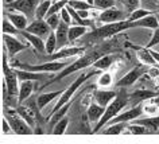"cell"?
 <instances>
[{"label": "cell", "mask_w": 159, "mask_h": 144, "mask_svg": "<svg viewBox=\"0 0 159 144\" xmlns=\"http://www.w3.org/2000/svg\"><path fill=\"white\" fill-rule=\"evenodd\" d=\"M120 47H121V41H120V38L116 37V35L112 38H109V39H107V41L98 42L90 47H86V50L81 55H78L74 62L69 63L65 69H62L57 75H54L53 78H50L49 81H47L45 85H42L39 89L41 90L45 89V88L51 85V83L61 81V79L67 77V75L75 73V71H80L82 69H88V67L92 66L100 57H102V55H105V54L116 53V51L120 50Z\"/></svg>", "instance_id": "6da1fadb"}, {"label": "cell", "mask_w": 159, "mask_h": 144, "mask_svg": "<svg viewBox=\"0 0 159 144\" xmlns=\"http://www.w3.org/2000/svg\"><path fill=\"white\" fill-rule=\"evenodd\" d=\"M129 29H135V23L129 22L128 19L125 20H120V22H115V23H107V25H102L100 27H96L92 31H88L84 37L81 38V46H86L90 47L93 45H96L98 42L107 41V39L115 37V35H119L120 33Z\"/></svg>", "instance_id": "7a4b0ae2"}, {"label": "cell", "mask_w": 159, "mask_h": 144, "mask_svg": "<svg viewBox=\"0 0 159 144\" xmlns=\"http://www.w3.org/2000/svg\"><path fill=\"white\" fill-rule=\"evenodd\" d=\"M128 92L125 90V88H120V90L117 92L116 97L111 101L108 105L105 106V110L102 113L101 119L98 120L97 124H94V127L92 128V133H97L112 120L115 116H117L124 108L128 105Z\"/></svg>", "instance_id": "3957f363"}, {"label": "cell", "mask_w": 159, "mask_h": 144, "mask_svg": "<svg viewBox=\"0 0 159 144\" xmlns=\"http://www.w3.org/2000/svg\"><path fill=\"white\" fill-rule=\"evenodd\" d=\"M98 73H100V70L94 69L93 71H89V73H86V71H84V73H81V74H80L78 77L75 78L74 81L70 83V86L67 88V89H66L65 92H62V94L59 96V97H58V100H57V104H55V105H54V108H53V109L50 110V115L53 113V112H55V110H57L58 108H61L62 105H65V104H66L67 101H70V100L73 98V96H74V94H75V93H77V92H78V89H80V88H81V86H82V85H84V83H85V81H86V79L92 78L93 75H97ZM50 115H49V116H50Z\"/></svg>", "instance_id": "277c9868"}, {"label": "cell", "mask_w": 159, "mask_h": 144, "mask_svg": "<svg viewBox=\"0 0 159 144\" xmlns=\"http://www.w3.org/2000/svg\"><path fill=\"white\" fill-rule=\"evenodd\" d=\"M70 62L67 61H46L42 62L39 65H30V63H19V62H14L12 67H19V69H25V70H30V71H38V73H59L62 69L69 65Z\"/></svg>", "instance_id": "5b68a950"}, {"label": "cell", "mask_w": 159, "mask_h": 144, "mask_svg": "<svg viewBox=\"0 0 159 144\" xmlns=\"http://www.w3.org/2000/svg\"><path fill=\"white\" fill-rule=\"evenodd\" d=\"M4 119L10 123L11 129L16 135H30L33 133V128L23 120L15 108H11L8 105H4Z\"/></svg>", "instance_id": "8992f818"}, {"label": "cell", "mask_w": 159, "mask_h": 144, "mask_svg": "<svg viewBox=\"0 0 159 144\" xmlns=\"http://www.w3.org/2000/svg\"><path fill=\"white\" fill-rule=\"evenodd\" d=\"M39 3H41V0H14V2L7 4V8L20 12L26 15L27 18H34Z\"/></svg>", "instance_id": "52a82bcc"}, {"label": "cell", "mask_w": 159, "mask_h": 144, "mask_svg": "<svg viewBox=\"0 0 159 144\" xmlns=\"http://www.w3.org/2000/svg\"><path fill=\"white\" fill-rule=\"evenodd\" d=\"M85 50H86V47H84V46H65V47H62V49H58L51 55H46L45 62L46 61H61V59L78 57V55H81Z\"/></svg>", "instance_id": "ba28073f"}, {"label": "cell", "mask_w": 159, "mask_h": 144, "mask_svg": "<svg viewBox=\"0 0 159 144\" xmlns=\"http://www.w3.org/2000/svg\"><path fill=\"white\" fill-rule=\"evenodd\" d=\"M147 67H148V66L143 65V63L140 66H135L131 71H128L125 75H123L120 79H117L116 86L117 88H129V86H132L134 83L138 81V79H140L143 75L146 74Z\"/></svg>", "instance_id": "9c48e42d"}, {"label": "cell", "mask_w": 159, "mask_h": 144, "mask_svg": "<svg viewBox=\"0 0 159 144\" xmlns=\"http://www.w3.org/2000/svg\"><path fill=\"white\" fill-rule=\"evenodd\" d=\"M142 115H143V104H138V105L131 106L128 110L123 109L120 113H119L117 116H115L108 124H112V123H132L135 119L140 117Z\"/></svg>", "instance_id": "30bf717a"}, {"label": "cell", "mask_w": 159, "mask_h": 144, "mask_svg": "<svg viewBox=\"0 0 159 144\" xmlns=\"http://www.w3.org/2000/svg\"><path fill=\"white\" fill-rule=\"evenodd\" d=\"M125 12L123 10H119L116 7H111L108 10L101 11L97 15V22L101 25H107V23H115V22H120L125 20Z\"/></svg>", "instance_id": "8fae6325"}, {"label": "cell", "mask_w": 159, "mask_h": 144, "mask_svg": "<svg viewBox=\"0 0 159 144\" xmlns=\"http://www.w3.org/2000/svg\"><path fill=\"white\" fill-rule=\"evenodd\" d=\"M3 42H4L6 49L8 51V55L11 59L16 57L18 53H20L26 47L30 46L29 43H23L18 38H15V35H8V34H3Z\"/></svg>", "instance_id": "7c38bea8"}, {"label": "cell", "mask_w": 159, "mask_h": 144, "mask_svg": "<svg viewBox=\"0 0 159 144\" xmlns=\"http://www.w3.org/2000/svg\"><path fill=\"white\" fill-rule=\"evenodd\" d=\"M117 92L116 90H107V88H94L93 93H92V100L96 104L101 106H107L112 100L116 97Z\"/></svg>", "instance_id": "4fadbf2b"}, {"label": "cell", "mask_w": 159, "mask_h": 144, "mask_svg": "<svg viewBox=\"0 0 159 144\" xmlns=\"http://www.w3.org/2000/svg\"><path fill=\"white\" fill-rule=\"evenodd\" d=\"M26 31H29V33L34 34V35H38V37H41V38H46L53 30L50 29V26L46 23L45 19H34V20L29 23V26L26 27Z\"/></svg>", "instance_id": "5bb4252c"}, {"label": "cell", "mask_w": 159, "mask_h": 144, "mask_svg": "<svg viewBox=\"0 0 159 144\" xmlns=\"http://www.w3.org/2000/svg\"><path fill=\"white\" fill-rule=\"evenodd\" d=\"M158 94L157 90H148V89H136L132 93H128V102H131V105H138V104H143L147 100L155 97Z\"/></svg>", "instance_id": "9a60e30c"}, {"label": "cell", "mask_w": 159, "mask_h": 144, "mask_svg": "<svg viewBox=\"0 0 159 144\" xmlns=\"http://www.w3.org/2000/svg\"><path fill=\"white\" fill-rule=\"evenodd\" d=\"M16 77L20 81H42V79H50L49 73H38V71H30L25 69H19V67H14Z\"/></svg>", "instance_id": "2e32d148"}, {"label": "cell", "mask_w": 159, "mask_h": 144, "mask_svg": "<svg viewBox=\"0 0 159 144\" xmlns=\"http://www.w3.org/2000/svg\"><path fill=\"white\" fill-rule=\"evenodd\" d=\"M127 46L131 47V49H134L136 51V57L139 59V62L143 63V65H147V66H151V65H157V62H155V59L152 58V55H151V51L150 49H147V47H139V46H134V45H128L127 43Z\"/></svg>", "instance_id": "e0dca14e"}, {"label": "cell", "mask_w": 159, "mask_h": 144, "mask_svg": "<svg viewBox=\"0 0 159 144\" xmlns=\"http://www.w3.org/2000/svg\"><path fill=\"white\" fill-rule=\"evenodd\" d=\"M69 26L70 25H66L65 22H61L59 26L54 30L55 33V38H57V50L58 49H62L69 45V38H67V31H69Z\"/></svg>", "instance_id": "ac0fdd59"}, {"label": "cell", "mask_w": 159, "mask_h": 144, "mask_svg": "<svg viewBox=\"0 0 159 144\" xmlns=\"http://www.w3.org/2000/svg\"><path fill=\"white\" fill-rule=\"evenodd\" d=\"M19 35H22V37L29 42V45L33 46L38 53H45V42H43V38L38 37V35L31 34V33H29V31H26V30L20 31Z\"/></svg>", "instance_id": "d6986e66"}, {"label": "cell", "mask_w": 159, "mask_h": 144, "mask_svg": "<svg viewBox=\"0 0 159 144\" xmlns=\"http://www.w3.org/2000/svg\"><path fill=\"white\" fill-rule=\"evenodd\" d=\"M104 110H105L104 106L98 105V104H96L94 101L90 102L88 105V109H86V117H88L89 123L90 124H97L98 120L101 119L102 113H104Z\"/></svg>", "instance_id": "ffe728a7"}, {"label": "cell", "mask_w": 159, "mask_h": 144, "mask_svg": "<svg viewBox=\"0 0 159 144\" xmlns=\"http://www.w3.org/2000/svg\"><path fill=\"white\" fill-rule=\"evenodd\" d=\"M7 19H8L19 31L26 30V27L29 26V18L20 12H16V11H15V12H11V11L7 12Z\"/></svg>", "instance_id": "44dd1931"}, {"label": "cell", "mask_w": 159, "mask_h": 144, "mask_svg": "<svg viewBox=\"0 0 159 144\" xmlns=\"http://www.w3.org/2000/svg\"><path fill=\"white\" fill-rule=\"evenodd\" d=\"M34 81H20L19 82V92H18V102L23 104L30 96L34 93Z\"/></svg>", "instance_id": "7402d4cb"}, {"label": "cell", "mask_w": 159, "mask_h": 144, "mask_svg": "<svg viewBox=\"0 0 159 144\" xmlns=\"http://www.w3.org/2000/svg\"><path fill=\"white\" fill-rule=\"evenodd\" d=\"M62 94V90H54V92H49V93H41L37 97V105L41 110H43V108H46L51 101L57 100L59 96Z\"/></svg>", "instance_id": "603a6c76"}, {"label": "cell", "mask_w": 159, "mask_h": 144, "mask_svg": "<svg viewBox=\"0 0 159 144\" xmlns=\"http://www.w3.org/2000/svg\"><path fill=\"white\" fill-rule=\"evenodd\" d=\"M132 123L142 124V125H144L150 132H157L159 129V115L148 116V117H144V119L138 117V119H135Z\"/></svg>", "instance_id": "cb8c5ba5"}, {"label": "cell", "mask_w": 159, "mask_h": 144, "mask_svg": "<svg viewBox=\"0 0 159 144\" xmlns=\"http://www.w3.org/2000/svg\"><path fill=\"white\" fill-rule=\"evenodd\" d=\"M115 61H116V55L113 53H111V54H105V55H102V57H100L92 66L100 71H104V70H108L109 67L113 65Z\"/></svg>", "instance_id": "d4e9b609"}, {"label": "cell", "mask_w": 159, "mask_h": 144, "mask_svg": "<svg viewBox=\"0 0 159 144\" xmlns=\"http://www.w3.org/2000/svg\"><path fill=\"white\" fill-rule=\"evenodd\" d=\"M88 33V27L82 26V25H73L69 26V31H67V38H69V42H75L80 41L84 35Z\"/></svg>", "instance_id": "484cf974"}, {"label": "cell", "mask_w": 159, "mask_h": 144, "mask_svg": "<svg viewBox=\"0 0 159 144\" xmlns=\"http://www.w3.org/2000/svg\"><path fill=\"white\" fill-rule=\"evenodd\" d=\"M15 109H16L19 116H20V117L34 129V127L37 125V120H35V117H34V115H33V112H31L30 108L27 105H23V104H19Z\"/></svg>", "instance_id": "4316f807"}, {"label": "cell", "mask_w": 159, "mask_h": 144, "mask_svg": "<svg viewBox=\"0 0 159 144\" xmlns=\"http://www.w3.org/2000/svg\"><path fill=\"white\" fill-rule=\"evenodd\" d=\"M135 29L136 27H143V29H150V30H155L157 27H159L158 19L154 14H150L147 16L139 19V20H135Z\"/></svg>", "instance_id": "83f0119b"}, {"label": "cell", "mask_w": 159, "mask_h": 144, "mask_svg": "<svg viewBox=\"0 0 159 144\" xmlns=\"http://www.w3.org/2000/svg\"><path fill=\"white\" fill-rule=\"evenodd\" d=\"M127 128V123H112V124H107L100 132L105 135H119V133H124Z\"/></svg>", "instance_id": "f1b7e54d"}, {"label": "cell", "mask_w": 159, "mask_h": 144, "mask_svg": "<svg viewBox=\"0 0 159 144\" xmlns=\"http://www.w3.org/2000/svg\"><path fill=\"white\" fill-rule=\"evenodd\" d=\"M113 83V75L109 73V71H100L98 73V78L96 81V86L98 88H109Z\"/></svg>", "instance_id": "f546056e"}, {"label": "cell", "mask_w": 159, "mask_h": 144, "mask_svg": "<svg viewBox=\"0 0 159 144\" xmlns=\"http://www.w3.org/2000/svg\"><path fill=\"white\" fill-rule=\"evenodd\" d=\"M55 51H57V38H55L54 31H51L46 37V41H45V54L51 55Z\"/></svg>", "instance_id": "4dcf8cb0"}, {"label": "cell", "mask_w": 159, "mask_h": 144, "mask_svg": "<svg viewBox=\"0 0 159 144\" xmlns=\"http://www.w3.org/2000/svg\"><path fill=\"white\" fill-rule=\"evenodd\" d=\"M51 3L53 0H41V3L37 7V11H35V19H45L47 16Z\"/></svg>", "instance_id": "1f68e13d"}, {"label": "cell", "mask_w": 159, "mask_h": 144, "mask_svg": "<svg viewBox=\"0 0 159 144\" xmlns=\"http://www.w3.org/2000/svg\"><path fill=\"white\" fill-rule=\"evenodd\" d=\"M67 127H69V117H67V116H63L62 119H59L58 121L54 124L51 132H53L54 135H62V133H65Z\"/></svg>", "instance_id": "d6a6232c"}, {"label": "cell", "mask_w": 159, "mask_h": 144, "mask_svg": "<svg viewBox=\"0 0 159 144\" xmlns=\"http://www.w3.org/2000/svg\"><path fill=\"white\" fill-rule=\"evenodd\" d=\"M125 132H129L132 135H146V133H150V131L147 129L144 125L142 124H136V123H132V124H127V128L124 131Z\"/></svg>", "instance_id": "836d02e7"}, {"label": "cell", "mask_w": 159, "mask_h": 144, "mask_svg": "<svg viewBox=\"0 0 159 144\" xmlns=\"http://www.w3.org/2000/svg\"><path fill=\"white\" fill-rule=\"evenodd\" d=\"M67 6H70L71 8L75 11L80 10H94L92 4H89L86 0H67Z\"/></svg>", "instance_id": "e575fe53"}, {"label": "cell", "mask_w": 159, "mask_h": 144, "mask_svg": "<svg viewBox=\"0 0 159 144\" xmlns=\"http://www.w3.org/2000/svg\"><path fill=\"white\" fill-rule=\"evenodd\" d=\"M115 4H116V0H93V8L100 11L115 7Z\"/></svg>", "instance_id": "d590c367"}, {"label": "cell", "mask_w": 159, "mask_h": 144, "mask_svg": "<svg viewBox=\"0 0 159 144\" xmlns=\"http://www.w3.org/2000/svg\"><path fill=\"white\" fill-rule=\"evenodd\" d=\"M152 14L150 10H146V8H136L135 11H132L129 15H128V20L129 22H135V20H139V19L147 16V15Z\"/></svg>", "instance_id": "8d00e7d4"}, {"label": "cell", "mask_w": 159, "mask_h": 144, "mask_svg": "<svg viewBox=\"0 0 159 144\" xmlns=\"http://www.w3.org/2000/svg\"><path fill=\"white\" fill-rule=\"evenodd\" d=\"M66 4H67V0H53V3H51L49 8V12H47V16L53 14H58Z\"/></svg>", "instance_id": "74e56055"}, {"label": "cell", "mask_w": 159, "mask_h": 144, "mask_svg": "<svg viewBox=\"0 0 159 144\" xmlns=\"http://www.w3.org/2000/svg\"><path fill=\"white\" fill-rule=\"evenodd\" d=\"M19 31L16 27H15L12 23H11L8 19L4 18V20H3V34H8V35H19Z\"/></svg>", "instance_id": "f35d334b"}, {"label": "cell", "mask_w": 159, "mask_h": 144, "mask_svg": "<svg viewBox=\"0 0 159 144\" xmlns=\"http://www.w3.org/2000/svg\"><path fill=\"white\" fill-rule=\"evenodd\" d=\"M45 20H46V23L50 26V29L53 30V31L57 29V27L59 26V23L62 22V20H61V16H59V12H58V14L49 15V16H46V18H45Z\"/></svg>", "instance_id": "ab89813d"}, {"label": "cell", "mask_w": 159, "mask_h": 144, "mask_svg": "<svg viewBox=\"0 0 159 144\" xmlns=\"http://www.w3.org/2000/svg\"><path fill=\"white\" fill-rule=\"evenodd\" d=\"M143 113H147L148 116H155L159 113V106L152 101H148L147 104H143Z\"/></svg>", "instance_id": "60d3db41"}, {"label": "cell", "mask_w": 159, "mask_h": 144, "mask_svg": "<svg viewBox=\"0 0 159 144\" xmlns=\"http://www.w3.org/2000/svg\"><path fill=\"white\" fill-rule=\"evenodd\" d=\"M140 2L142 0H123V3H124V6L127 8V12L128 14H131L136 8H140Z\"/></svg>", "instance_id": "b9f144b4"}, {"label": "cell", "mask_w": 159, "mask_h": 144, "mask_svg": "<svg viewBox=\"0 0 159 144\" xmlns=\"http://www.w3.org/2000/svg\"><path fill=\"white\" fill-rule=\"evenodd\" d=\"M152 31H154V33H152V35H151V39L148 41V43L146 45L147 49H152V47L159 45V27H157V29L152 30Z\"/></svg>", "instance_id": "7bdbcfd3"}, {"label": "cell", "mask_w": 159, "mask_h": 144, "mask_svg": "<svg viewBox=\"0 0 159 144\" xmlns=\"http://www.w3.org/2000/svg\"><path fill=\"white\" fill-rule=\"evenodd\" d=\"M146 74L148 75L151 79L159 77V67H158V65H151V66H148V67H147Z\"/></svg>", "instance_id": "ee69618b"}, {"label": "cell", "mask_w": 159, "mask_h": 144, "mask_svg": "<svg viewBox=\"0 0 159 144\" xmlns=\"http://www.w3.org/2000/svg\"><path fill=\"white\" fill-rule=\"evenodd\" d=\"M59 16H61V20L65 22L66 25H71V16H70V14H69V11H67V8H66V6L63 7L61 11H59Z\"/></svg>", "instance_id": "f6af8a7d"}, {"label": "cell", "mask_w": 159, "mask_h": 144, "mask_svg": "<svg viewBox=\"0 0 159 144\" xmlns=\"http://www.w3.org/2000/svg\"><path fill=\"white\" fill-rule=\"evenodd\" d=\"M78 15L81 16V19H84V20H89V18L92 16V14H90V10H80L77 11Z\"/></svg>", "instance_id": "bcb514c9"}, {"label": "cell", "mask_w": 159, "mask_h": 144, "mask_svg": "<svg viewBox=\"0 0 159 144\" xmlns=\"http://www.w3.org/2000/svg\"><path fill=\"white\" fill-rule=\"evenodd\" d=\"M144 6L147 7H152V8H159V0H143Z\"/></svg>", "instance_id": "7dc6e473"}, {"label": "cell", "mask_w": 159, "mask_h": 144, "mask_svg": "<svg viewBox=\"0 0 159 144\" xmlns=\"http://www.w3.org/2000/svg\"><path fill=\"white\" fill-rule=\"evenodd\" d=\"M10 132H12L11 125H10V123L7 121V119H4L3 120V133H10Z\"/></svg>", "instance_id": "c3c4849f"}, {"label": "cell", "mask_w": 159, "mask_h": 144, "mask_svg": "<svg viewBox=\"0 0 159 144\" xmlns=\"http://www.w3.org/2000/svg\"><path fill=\"white\" fill-rule=\"evenodd\" d=\"M151 51V55H152V58L155 59V62H157V65H159V51H155L152 49H150Z\"/></svg>", "instance_id": "681fc988"}, {"label": "cell", "mask_w": 159, "mask_h": 144, "mask_svg": "<svg viewBox=\"0 0 159 144\" xmlns=\"http://www.w3.org/2000/svg\"><path fill=\"white\" fill-rule=\"evenodd\" d=\"M150 101H152L154 104H157V105L159 106V94H157L155 97H152V98H150Z\"/></svg>", "instance_id": "f907efd6"}, {"label": "cell", "mask_w": 159, "mask_h": 144, "mask_svg": "<svg viewBox=\"0 0 159 144\" xmlns=\"http://www.w3.org/2000/svg\"><path fill=\"white\" fill-rule=\"evenodd\" d=\"M154 86H155V89H159V77H157V78H154Z\"/></svg>", "instance_id": "816d5d0a"}, {"label": "cell", "mask_w": 159, "mask_h": 144, "mask_svg": "<svg viewBox=\"0 0 159 144\" xmlns=\"http://www.w3.org/2000/svg\"><path fill=\"white\" fill-rule=\"evenodd\" d=\"M86 2H88L89 4H92V6H93V0H86Z\"/></svg>", "instance_id": "f5cc1de1"}, {"label": "cell", "mask_w": 159, "mask_h": 144, "mask_svg": "<svg viewBox=\"0 0 159 144\" xmlns=\"http://www.w3.org/2000/svg\"><path fill=\"white\" fill-rule=\"evenodd\" d=\"M155 16H157V19H158V23H159V12H158L157 15H155Z\"/></svg>", "instance_id": "db71d44e"}, {"label": "cell", "mask_w": 159, "mask_h": 144, "mask_svg": "<svg viewBox=\"0 0 159 144\" xmlns=\"http://www.w3.org/2000/svg\"><path fill=\"white\" fill-rule=\"evenodd\" d=\"M157 92H158V94H159V89H158V90H157Z\"/></svg>", "instance_id": "11a10c76"}, {"label": "cell", "mask_w": 159, "mask_h": 144, "mask_svg": "<svg viewBox=\"0 0 159 144\" xmlns=\"http://www.w3.org/2000/svg\"><path fill=\"white\" fill-rule=\"evenodd\" d=\"M158 67H159V65H158Z\"/></svg>", "instance_id": "9f6ffc18"}]
</instances>
